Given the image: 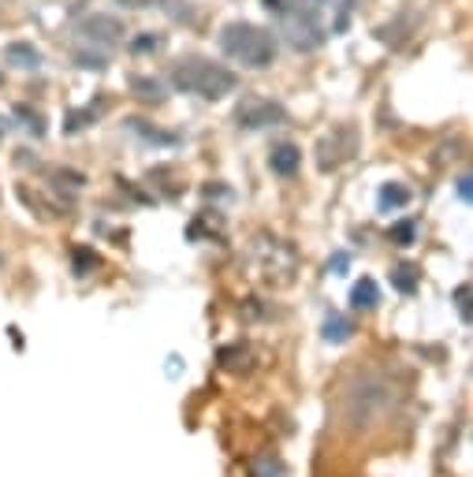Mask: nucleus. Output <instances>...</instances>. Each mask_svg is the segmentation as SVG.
I'll list each match as a JSON object with an SVG mask.
<instances>
[{"instance_id":"nucleus-18","label":"nucleus","mask_w":473,"mask_h":477,"mask_svg":"<svg viewBox=\"0 0 473 477\" xmlns=\"http://www.w3.org/2000/svg\"><path fill=\"white\" fill-rule=\"evenodd\" d=\"M86 119H93V109H86V112H71L67 123H64V131H83V128H86Z\"/></svg>"},{"instance_id":"nucleus-23","label":"nucleus","mask_w":473,"mask_h":477,"mask_svg":"<svg viewBox=\"0 0 473 477\" xmlns=\"http://www.w3.org/2000/svg\"><path fill=\"white\" fill-rule=\"evenodd\" d=\"M280 4H284V0H265V8H268V12H276Z\"/></svg>"},{"instance_id":"nucleus-8","label":"nucleus","mask_w":473,"mask_h":477,"mask_svg":"<svg viewBox=\"0 0 473 477\" xmlns=\"http://www.w3.org/2000/svg\"><path fill=\"white\" fill-rule=\"evenodd\" d=\"M4 60H8L12 67H19V71H38V67H41V53H38L31 41H12V45L4 49Z\"/></svg>"},{"instance_id":"nucleus-15","label":"nucleus","mask_w":473,"mask_h":477,"mask_svg":"<svg viewBox=\"0 0 473 477\" xmlns=\"http://www.w3.org/2000/svg\"><path fill=\"white\" fill-rule=\"evenodd\" d=\"M161 45H164L161 34H138V38H131V53H157Z\"/></svg>"},{"instance_id":"nucleus-6","label":"nucleus","mask_w":473,"mask_h":477,"mask_svg":"<svg viewBox=\"0 0 473 477\" xmlns=\"http://www.w3.org/2000/svg\"><path fill=\"white\" fill-rule=\"evenodd\" d=\"M79 34L90 38V41H101V45H116L123 38V22L116 15H101V12H97V15H86L79 22Z\"/></svg>"},{"instance_id":"nucleus-20","label":"nucleus","mask_w":473,"mask_h":477,"mask_svg":"<svg viewBox=\"0 0 473 477\" xmlns=\"http://www.w3.org/2000/svg\"><path fill=\"white\" fill-rule=\"evenodd\" d=\"M79 67H86V71H101V67H105V57H86V53H79Z\"/></svg>"},{"instance_id":"nucleus-5","label":"nucleus","mask_w":473,"mask_h":477,"mask_svg":"<svg viewBox=\"0 0 473 477\" xmlns=\"http://www.w3.org/2000/svg\"><path fill=\"white\" fill-rule=\"evenodd\" d=\"M351 149H355V135L351 131H346V128H339L332 138H325V142H320L317 146V168L320 172H332V168H339L346 157H351Z\"/></svg>"},{"instance_id":"nucleus-16","label":"nucleus","mask_w":473,"mask_h":477,"mask_svg":"<svg viewBox=\"0 0 473 477\" xmlns=\"http://www.w3.org/2000/svg\"><path fill=\"white\" fill-rule=\"evenodd\" d=\"M414 235H417L414 220H403V224H395V228H391V243H395V246H410Z\"/></svg>"},{"instance_id":"nucleus-12","label":"nucleus","mask_w":473,"mask_h":477,"mask_svg":"<svg viewBox=\"0 0 473 477\" xmlns=\"http://www.w3.org/2000/svg\"><path fill=\"white\" fill-rule=\"evenodd\" d=\"M407 202H410V190L399 187V183H388V187L381 190V209H403Z\"/></svg>"},{"instance_id":"nucleus-14","label":"nucleus","mask_w":473,"mask_h":477,"mask_svg":"<svg viewBox=\"0 0 473 477\" xmlns=\"http://www.w3.org/2000/svg\"><path fill=\"white\" fill-rule=\"evenodd\" d=\"M127 128H131L135 135H142L145 142H161V146H176V135H164V131H157V128H145V119H127Z\"/></svg>"},{"instance_id":"nucleus-9","label":"nucleus","mask_w":473,"mask_h":477,"mask_svg":"<svg viewBox=\"0 0 473 477\" xmlns=\"http://www.w3.org/2000/svg\"><path fill=\"white\" fill-rule=\"evenodd\" d=\"M131 93L138 97V102H145V105H164V83L161 79H149V75H135L131 79Z\"/></svg>"},{"instance_id":"nucleus-19","label":"nucleus","mask_w":473,"mask_h":477,"mask_svg":"<svg viewBox=\"0 0 473 477\" xmlns=\"http://www.w3.org/2000/svg\"><path fill=\"white\" fill-rule=\"evenodd\" d=\"M455 303H459V314H462V321H469V287H466V284L455 291Z\"/></svg>"},{"instance_id":"nucleus-21","label":"nucleus","mask_w":473,"mask_h":477,"mask_svg":"<svg viewBox=\"0 0 473 477\" xmlns=\"http://www.w3.org/2000/svg\"><path fill=\"white\" fill-rule=\"evenodd\" d=\"M346 265H351V258H346V254H336V258L328 261V272H336V276H343V272H346Z\"/></svg>"},{"instance_id":"nucleus-1","label":"nucleus","mask_w":473,"mask_h":477,"mask_svg":"<svg viewBox=\"0 0 473 477\" xmlns=\"http://www.w3.org/2000/svg\"><path fill=\"white\" fill-rule=\"evenodd\" d=\"M220 49H223V57H232L235 64L261 71L276 60V34L258 27V22H228V27L220 31Z\"/></svg>"},{"instance_id":"nucleus-17","label":"nucleus","mask_w":473,"mask_h":477,"mask_svg":"<svg viewBox=\"0 0 473 477\" xmlns=\"http://www.w3.org/2000/svg\"><path fill=\"white\" fill-rule=\"evenodd\" d=\"M86 269H97V254H90V250H74V272L86 276Z\"/></svg>"},{"instance_id":"nucleus-4","label":"nucleus","mask_w":473,"mask_h":477,"mask_svg":"<svg viewBox=\"0 0 473 477\" xmlns=\"http://www.w3.org/2000/svg\"><path fill=\"white\" fill-rule=\"evenodd\" d=\"M284 109L276 102H261V97H246V102L235 109V123L246 131H261V128H276L284 123Z\"/></svg>"},{"instance_id":"nucleus-2","label":"nucleus","mask_w":473,"mask_h":477,"mask_svg":"<svg viewBox=\"0 0 473 477\" xmlns=\"http://www.w3.org/2000/svg\"><path fill=\"white\" fill-rule=\"evenodd\" d=\"M171 86L183 90V93L206 97V102H220V97L235 93L239 79H235L232 67L202 60V57H190V60H180L176 67H171Z\"/></svg>"},{"instance_id":"nucleus-25","label":"nucleus","mask_w":473,"mask_h":477,"mask_svg":"<svg viewBox=\"0 0 473 477\" xmlns=\"http://www.w3.org/2000/svg\"><path fill=\"white\" fill-rule=\"evenodd\" d=\"M313 4H320V8H325V4H332V0H313Z\"/></svg>"},{"instance_id":"nucleus-10","label":"nucleus","mask_w":473,"mask_h":477,"mask_svg":"<svg viewBox=\"0 0 473 477\" xmlns=\"http://www.w3.org/2000/svg\"><path fill=\"white\" fill-rule=\"evenodd\" d=\"M351 303H355V310H372V306L381 303V287H377V284H372L369 276H365L362 284H355V291H351Z\"/></svg>"},{"instance_id":"nucleus-3","label":"nucleus","mask_w":473,"mask_h":477,"mask_svg":"<svg viewBox=\"0 0 473 477\" xmlns=\"http://www.w3.org/2000/svg\"><path fill=\"white\" fill-rule=\"evenodd\" d=\"M276 12L284 22V34L294 49H317L328 38L325 22H320V4H313V0H284Z\"/></svg>"},{"instance_id":"nucleus-22","label":"nucleus","mask_w":473,"mask_h":477,"mask_svg":"<svg viewBox=\"0 0 473 477\" xmlns=\"http://www.w3.org/2000/svg\"><path fill=\"white\" fill-rule=\"evenodd\" d=\"M469 194H473V187H469V175H462V180H459V198H462V202H469Z\"/></svg>"},{"instance_id":"nucleus-13","label":"nucleus","mask_w":473,"mask_h":477,"mask_svg":"<svg viewBox=\"0 0 473 477\" xmlns=\"http://www.w3.org/2000/svg\"><path fill=\"white\" fill-rule=\"evenodd\" d=\"M391 284L399 287L403 295H414V291H417V269H414V265H399V269H391Z\"/></svg>"},{"instance_id":"nucleus-24","label":"nucleus","mask_w":473,"mask_h":477,"mask_svg":"<svg viewBox=\"0 0 473 477\" xmlns=\"http://www.w3.org/2000/svg\"><path fill=\"white\" fill-rule=\"evenodd\" d=\"M127 4H131V8H145V4H149V0H127Z\"/></svg>"},{"instance_id":"nucleus-7","label":"nucleus","mask_w":473,"mask_h":477,"mask_svg":"<svg viewBox=\"0 0 473 477\" xmlns=\"http://www.w3.org/2000/svg\"><path fill=\"white\" fill-rule=\"evenodd\" d=\"M298 164H302V149H298L294 142H280V146L268 154V168L276 172V175H294Z\"/></svg>"},{"instance_id":"nucleus-11","label":"nucleus","mask_w":473,"mask_h":477,"mask_svg":"<svg viewBox=\"0 0 473 477\" xmlns=\"http://www.w3.org/2000/svg\"><path fill=\"white\" fill-rule=\"evenodd\" d=\"M351 332H355V324L346 321V317H339V314H332L325 321V340L328 343H346V340H351Z\"/></svg>"}]
</instances>
